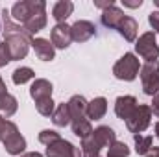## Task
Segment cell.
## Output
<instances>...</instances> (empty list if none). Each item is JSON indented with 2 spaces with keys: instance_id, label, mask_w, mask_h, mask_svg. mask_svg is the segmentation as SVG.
<instances>
[{
  "instance_id": "13",
  "label": "cell",
  "mask_w": 159,
  "mask_h": 157,
  "mask_svg": "<svg viewBox=\"0 0 159 157\" xmlns=\"http://www.w3.org/2000/svg\"><path fill=\"white\" fill-rule=\"evenodd\" d=\"M32 46L35 50V56L39 57L41 61H52L56 57V50H54V44L48 39H43V37H34L32 39Z\"/></svg>"
},
{
  "instance_id": "1",
  "label": "cell",
  "mask_w": 159,
  "mask_h": 157,
  "mask_svg": "<svg viewBox=\"0 0 159 157\" xmlns=\"http://www.w3.org/2000/svg\"><path fill=\"white\" fill-rule=\"evenodd\" d=\"M2 24H4V43L7 44L9 48V54H11V61L13 59H24L28 56V50H30V44H32V35L24 30L22 24H17L13 19H11V13L7 9L2 11Z\"/></svg>"
},
{
  "instance_id": "16",
  "label": "cell",
  "mask_w": 159,
  "mask_h": 157,
  "mask_svg": "<svg viewBox=\"0 0 159 157\" xmlns=\"http://www.w3.org/2000/svg\"><path fill=\"white\" fill-rule=\"evenodd\" d=\"M126 15H124V11L117 7V6H111V7H107V9H104L102 11V24L106 26V28H119L120 20L124 19Z\"/></svg>"
},
{
  "instance_id": "33",
  "label": "cell",
  "mask_w": 159,
  "mask_h": 157,
  "mask_svg": "<svg viewBox=\"0 0 159 157\" xmlns=\"http://www.w3.org/2000/svg\"><path fill=\"white\" fill-rule=\"evenodd\" d=\"M122 4H124L126 7H141V6H143V0H137V2H126V0H124Z\"/></svg>"
},
{
  "instance_id": "5",
  "label": "cell",
  "mask_w": 159,
  "mask_h": 157,
  "mask_svg": "<svg viewBox=\"0 0 159 157\" xmlns=\"http://www.w3.org/2000/svg\"><path fill=\"white\" fill-rule=\"evenodd\" d=\"M139 70H141L139 59H137V56L131 54V52L124 54L119 61L115 63V67H113L115 78L122 79V81H133V79L139 76Z\"/></svg>"
},
{
  "instance_id": "28",
  "label": "cell",
  "mask_w": 159,
  "mask_h": 157,
  "mask_svg": "<svg viewBox=\"0 0 159 157\" xmlns=\"http://www.w3.org/2000/svg\"><path fill=\"white\" fill-rule=\"evenodd\" d=\"M59 139H61V135L57 131H54V129H43L39 133V142L44 144V146H50L52 142H56Z\"/></svg>"
},
{
  "instance_id": "25",
  "label": "cell",
  "mask_w": 159,
  "mask_h": 157,
  "mask_svg": "<svg viewBox=\"0 0 159 157\" xmlns=\"http://www.w3.org/2000/svg\"><path fill=\"white\" fill-rule=\"evenodd\" d=\"M35 78V72L30 69V67H19L15 72H13V83L15 85H24L26 81Z\"/></svg>"
},
{
  "instance_id": "36",
  "label": "cell",
  "mask_w": 159,
  "mask_h": 157,
  "mask_svg": "<svg viewBox=\"0 0 159 157\" xmlns=\"http://www.w3.org/2000/svg\"><path fill=\"white\" fill-rule=\"evenodd\" d=\"M20 157H43L39 152H26V154H22Z\"/></svg>"
},
{
  "instance_id": "9",
  "label": "cell",
  "mask_w": 159,
  "mask_h": 157,
  "mask_svg": "<svg viewBox=\"0 0 159 157\" xmlns=\"http://www.w3.org/2000/svg\"><path fill=\"white\" fill-rule=\"evenodd\" d=\"M46 157H81V150L76 148L72 142L59 139L46 146Z\"/></svg>"
},
{
  "instance_id": "32",
  "label": "cell",
  "mask_w": 159,
  "mask_h": 157,
  "mask_svg": "<svg viewBox=\"0 0 159 157\" xmlns=\"http://www.w3.org/2000/svg\"><path fill=\"white\" fill-rule=\"evenodd\" d=\"M94 6L100 7V9H107V7L115 6V2H113V0H109V2H94Z\"/></svg>"
},
{
  "instance_id": "34",
  "label": "cell",
  "mask_w": 159,
  "mask_h": 157,
  "mask_svg": "<svg viewBox=\"0 0 159 157\" xmlns=\"http://www.w3.org/2000/svg\"><path fill=\"white\" fill-rule=\"evenodd\" d=\"M144 157H159V146H154V148H150V152L146 154Z\"/></svg>"
},
{
  "instance_id": "29",
  "label": "cell",
  "mask_w": 159,
  "mask_h": 157,
  "mask_svg": "<svg viewBox=\"0 0 159 157\" xmlns=\"http://www.w3.org/2000/svg\"><path fill=\"white\" fill-rule=\"evenodd\" d=\"M11 61V54H9V48L6 43H0V69L6 67L7 63Z\"/></svg>"
},
{
  "instance_id": "18",
  "label": "cell",
  "mask_w": 159,
  "mask_h": 157,
  "mask_svg": "<svg viewBox=\"0 0 159 157\" xmlns=\"http://www.w3.org/2000/svg\"><path fill=\"white\" fill-rule=\"evenodd\" d=\"M72 11H74V4L70 0H59L52 7V17L57 20V24H61L72 15Z\"/></svg>"
},
{
  "instance_id": "19",
  "label": "cell",
  "mask_w": 159,
  "mask_h": 157,
  "mask_svg": "<svg viewBox=\"0 0 159 157\" xmlns=\"http://www.w3.org/2000/svg\"><path fill=\"white\" fill-rule=\"evenodd\" d=\"M96 142L102 146V148H109L115 141H117V133L109 128V126H98L94 131H93Z\"/></svg>"
},
{
  "instance_id": "8",
  "label": "cell",
  "mask_w": 159,
  "mask_h": 157,
  "mask_svg": "<svg viewBox=\"0 0 159 157\" xmlns=\"http://www.w3.org/2000/svg\"><path fill=\"white\" fill-rule=\"evenodd\" d=\"M152 122V109L150 105H137L135 111L131 113V117L126 120V128L137 135V133H143Z\"/></svg>"
},
{
  "instance_id": "3",
  "label": "cell",
  "mask_w": 159,
  "mask_h": 157,
  "mask_svg": "<svg viewBox=\"0 0 159 157\" xmlns=\"http://www.w3.org/2000/svg\"><path fill=\"white\" fill-rule=\"evenodd\" d=\"M0 141L9 155H22L26 150V139L19 133V128L6 118L0 117Z\"/></svg>"
},
{
  "instance_id": "2",
  "label": "cell",
  "mask_w": 159,
  "mask_h": 157,
  "mask_svg": "<svg viewBox=\"0 0 159 157\" xmlns=\"http://www.w3.org/2000/svg\"><path fill=\"white\" fill-rule=\"evenodd\" d=\"M87 100L81 96V94H74L67 105H69V111H70V126H72V133L76 137H89L93 133V126H91V120L87 117Z\"/></svg>"
},
{
  "instance_id": "10",
  "label": "cell",
  "mask_w": 159,
  "mask_h": 157,
  "mask_svg": "<svg viewBox=\"0 0 159 157\" xmlns=\"http://www.w3.org/2000/svg\"><path fill=\"white\" fill-rule=\"evenodd\" d=\"M50 43L54 44V48H69L70 43H72V32H70V26L67 22H61V24H56L50 32Z\"/></svg>"
},
{
  "instance_id": "12",
  "label": "cell",
  "mask_w": 159,
  "mask_h": 157,
  "mask_svg": "<svg viewBox=\"0 0 159 157\" xmlns=\"http://www.w3.org/2000/svg\"><path fill=\"white\" fill-rule=\"evenodd\" d=\"M139 104H137V98L135 96H119L117 100H115V113H117V117L122 118V120H128V118L131 117V113L135 111V107H137Z\"/></svg>"
},
{
  "instance_id": "27",
  "label": "cell",
  "mask_w": 159,
  "mask_h": 157,
  "mask_svg": "<svg viewBox=\"0 0 159 157\" xmlns=\"http://www.w3.org/2000/svg\"><path fill=\"white\" fill-rule=\"evenodd\" d=\"M107 155H111V157H128L129 155V148H128L126 142L115 141V142L107 148Z\"/></svg>"
},
{
  "instance_id": "30",
  "label": "cell",
  "mask_w": 159,
  "mask_h": 157,
  "mask_svg": "<svg viewBox=\"0 0 159 157\" xmlns=\"http://www.w3.org/2000/svg\"><path fill=\"white\" fill-rule=\"evenodd\" d=\"M148 22H150V26L154 28V34H156V32L159 34V11H152V13L148 15Z\"/></svg>"
},
{
  "instance_id": "15",
  "label": "cell",
  "mask_w": 159,
  "mask_h": 157,
  "mask_svg": "<svg viewBox=\"0 0 159 157\" xmlns=\"http://www.w3.org/2000/svg\"><path fill=\"white\" fill-rule=\"evenodd\" d=\"M119 34L124 37V39L128 41V43H133V41L137 39V32H139V24H137V20L133 19V17H124L122 20H120L119 24Z\"/></svg>"
},
{
  "instance_id": "7",
  "label": "cell",
  "mask_w": 159,
  "mask_h": 157,
  "mask_svg": "<svg viewBox=\"0 0 159 157\" xmlns=\"http://www.w3.org/2000/svg\"><path fill=\"white\" fill-rule=\"evenodd\" d=\"M135 50H137V54L143 57V59H146V63H150V61H157L159 57V44H157V37H156V34L154 32H146V34H143L137 43H135Z\"/></svg>"
},
{
  "instance_id": "23",
  "label": "cell",
  "mask_w": 159,
  "mask_h": 157,
  "mask_svg": "<svg viewBox=\"0 0 159 157\" xmlns=\"http://www.w3.org/2000/svg\"><path fill=\"white\" fill-rule=\"evenodd\" d=\"M52 122L59 128H65L70 124V111H69V105L67 104H59L52 115Z\"/></svg>"
},
{
  "instance_id": "11",
  "label": "cell",
  "mask_w": 159,
  "mask_h": 157,
  "mask_svg": "<svg viewBox=\"0 0 159 157\" xmlns=\"http://www.w3.org/2000/svg\"><path fill=\"white\" fill-rule=\"evenodd\" d=\"M70 32H72V41L76 43H85L89 41L93 35H96V26L89 20H76L72 26H70Z\"/></svg>"
},
{
  "instance_id": "37",
  "label": "cell",
  "mask_w": 159,
  "mask_h": 157,
  "mask_svg": "<svg viewBox=\"0 0 159 157\" xmlns=\"http://www.w3.org/2000/svg\"><path fill=\"white\" fill-rule=\"evenodd\" d=\"M156 137H157V139H159V122H157V124H156Z\"/></svg>"
},
{
  "instance_id": "14",
  "label": "cell",
  "mask_w": 159,
  "mask_h": 157,
  "mask_svg": "<svg viewBox=\"0 0 159 157\" xmlns=\"http://www.w3.org/2000/svg\"><path fill=\"white\" fill-rule=\"evenodd\" d=\"M52 91H54V87L48 79H35L30 87V96L35 102H39L44 98H52Z\"/></svg>"
},
{
  "instance_id": "20",
  "label": "cell",
  "mask_w": 159,
  "mask_h": 157,
  "mask_svg": "<svg viewBox=\"0 0 159 157\" xmlns=\"http://www.w3.org/2000/svg\"><path fill=\"white\" fill-rule=\"evenodd\" d=\"M19 109V102L15 96H11L9 92H6L4 96H0V117L2 118H9L13 117Z\"/></svg>"
},
{
  "instance_id": "21",
  "label": "cell",
  "mask_w": 159,
  "mask_h": 157,
  "mask_svg": "<svg viewBox=\"0 0 159 157\" xmlns=\"http://www.w3.org/2000/svg\"><path fill=\"white\" fill-rule=\"evenodd\" d=\"M100 152H102V146L96 142L93 133L81 139V157H100Z\"/></svg>"
},
{
  "instance_id": "35",
  "label": "cell",
  "mask_w": 159,
  "mask_h": 157,
  "mask_svg": "<svg viewBox=\"0 0 159 157\" xmlns=\"http://www.w3.org/2000/svg\"><path fill=\"white\" fill-rule=\"evenodd\" d=\"M7 87H6V83H4V79H2V76H0V96H4L7 91H6Z\"/></svg>"
},
{
  "instance_id": "17",
  "label": "cell",
  "mask_w": 159,
  "mask_h": 157,
  "mask_svg": "<svg viewBox=\"0 0 159 157\" xmlns=\"http://www.w3.org/2000/svg\"><path fill=\"white\" fill-rule=\"evenodd\" d=\"M106 111H107V100L104 96H98V98H94V100H91L87 104V117H89V120L104 118Z\"/></svg>"
},
{
  "instance_id": "26",
  "label": "cell",
  "mask_w": 159,
  "mask_h": 157,
  "mask_svg": "<svg viewBox=\"0 0 159 157\" xmlns=\"http://www.w3.org/2000/svg\"><path fill=\"white\" fill-rule=\"evenodd\" d=\"M35 107H37V113L43 115V117H52L54 111H56V104H54L52 98H44V100L35 102Z\"/></svg>"
},
{
  "instance_id": "4",
  "label": "cell",
  "mask_w": 159,
  "mask_h": 157,
  "mask_svg": "<svg viewBox=\"0 0 159 157\" xmlns=\"http://www.w3.org/2000/svg\"><path fill=\"white\" fill-rule=\"evenodd\" d=\"M44 9H46V4H44L43 0H22V2L13 4V7H11L9 13H11V17H13L15 22L24 24V22L30 20L34 15L44 13Z\"/></svg>"
},
{
  "instance_id": "31",
  "label": "cell",
  "mask_w": 159,
  "mask_h": 157,
  "mask_svg": "<svg viewBox=\"0 0 159 157\" xmlns=\"http://www.w3.org/2000/svg\"><path fill=\"white\" fill-rule=\"evenodd\" d=\"M150 109H152V115H156V117L159 118V94L152 96V105H150Z\"/></svg>"
},
{
  "instance_id": "38",
  "label": "cell",
  "mask_w": 159,
  "mask_h": 157,
  "mask_svg": "<svg viewBox=\"0 0 159 157\" xmlns=\"http://www.w3.org/2000/svg\"><path fill=\"white\" fill-rule=\"evenodd\" d=\"M107 157H111V155H107Z\"/></svg>"
},
{
  "instance_id": "22",
  "label": "cell",
  "mask_w": 159,
  "mask_h": 157,
  "mask_svg": "<svg viewBox=\"0 0 159 157\" xmlns=\"http://www.w3.org/2000/svg\"><path fill=\"white\" fill-rule=\"evenodd\" d=\"M24 30L34 37L35 34H39L41 30H44V26H46V13H37V15H34L30 20H26L24 24Z\"/></svg>"
},
{
  "instance_id": "6",
  "label": "cell",
  "mask_w": 159,
  "mask_h": 157,
  "mask_svg": "<svg viewBox=\"0 0 159 157\" xmlns=\"http://www.w3.org/2000/svg\"><path fill=\"white\" fill-rule=\"evenodd\" d=\"M143 91L148 96H156L159 92V61H150L141 67L139 70Z\"/></svg>"
},
{
  "instance_id": "24",
  "label": "cell",
  "mask_w": 159,
  "mask_h": 157,
  "mask_svg": "<svg viewBox=\"0 0 159 157\" xmlns=\"http://www.w3.org/2000/svg\"><path fill=\"white\" fill-rule=\"evenodd\" d=\"M133 141H135V152H137V155H146L150 152V148H152V142H154V139L150 135L144 137L141 133L133 135Z\"/></svg>"
}]
</instances>
